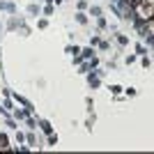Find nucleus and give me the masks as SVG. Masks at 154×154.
<instances>
[{"mask_svg": "<svg viewBox=\"0 0 154 154\" xmlns=\"http://www.w3.org/2000/svg\"><path fill=\"white\" fill-rule=\"evenodd\" d=\"M115 37H117V42H120L122 46H129V37L127 35H115Z\"/></svg>", "mask_w": 154, "mask_h": 154, "instance_id": "b1692460", "label": "nucleus"}, {"mask_svg": "<svg viewBox=\"0 0 154 154\" xmlns=\"http://www.w3.org/2000/svg\"><path fill=\"white\" fill-rule=\"evenodd\" d=\"M46 143H48V145H58V136H55V134H48Z\"/></svg>", "mask_w": 154, "mask_h": 154, "instance_id": "a878e982", "label": "nucleus"}, {"mask_svg": "<svg viewBox=\"0 0 154 154\" xmlns=\"http://www.w3.org/2000/svg\"><path fill=\"white\" fill-rule=\"evenodd\" d=\"M12 117L21 122V120H26V117H28V113H26V110H21V108H14L12 110Z\"/></svg>", "mask_w": 154, "mask_h": 154, "instance_id": "6e6552de", "label": "nucleus"}, {"mask_svg": "<svg viewBox=\"0 0 154 154\" xmlns=\"http://www.w3.org/2000/svg\"><path fill=\"white\" fill-rule=\"evenodd\" d=\"M99 48H101V51H108V48H110V44H108V42H103V39H101V42H99Z\"/></svg>", "mask_w": 154, "mask_h": 154, "instance_id": "c756f323", "label": "nucleus"}, {"mask_svg": "<svg viewBox=\"0 0 154 154\" xmlns=\"http://www.w3.org/2000/svg\"><path fill=\"white\" fill-rule=\"evenodd\" d=\"M134 12L138 14V19L140 21H154V5H149V2H138V5H134Z\"/></svg>", "mask_w": 154, "mask_h": 154, "instance_id": "f257e3e1", "label": "nucleus"}, {"mask_svg": "<svg viewBox=\"0 0 154 154\" xmlns=\"http://www.w3.org/2000/svg\"><path fill=\"white\" fill-rule=\"evenodd\" d=\"M16 143H19V145H21V143H26V136L21 134L19 129H16Z\"/></svg>", "mask_w": 154, "mask_h": 154, "instance_id": "c85d7f7f", "label": "nucleus"}, {"mask_svg": "<svg viewBox=\"0 0 154 154\" xmlns=\"http://www.w3.org/2000/svg\"><path fill=\"white\" fill-rule=\"evenodd\" d=\"M37 28H39V30H46V28H48V19H39L37 21Z\"/></svg>", "mask_w": 154, "mask_h": 154, "instance_id": "5701e85b", "label": "nucleus"}, {"mask_svg": "<svg viewBox=\"0 0 154 154\" xmlns=\"http://www.w3.org/2000/svg\"><path fill=\"white\" fill-rule=\"evenodd\" d=\"M64 53H69V55H81V46H76V44H69L67 48H64Z\"/></svg>", "mask_w": 154, "mask_h": 154, "instance_id": "9d476101", "label": "nucleus"}, {"mask_svg": "<svg viewBox=\"0 0 154 154\" xmlns=\"http://www.w3.org/2000/svg\"><path fill=\"white\" fill-rule=\"evenodd\" d=\"M99 42H101V39L97 37V35H90V46H99Z\"/></svg>", "mask_w": 154, "mask_h": 154, "instance_id": "cd10ccee", "label": "nucleus"}, {"mask_svg": "<svg viewBox=\"0 0 154 154\" xmlns=\"http://www.w3.org/2000/svg\"><path fill=\"white\" fill-rule=\"evenodd\" d=\"M21 23H23V21H19L16 16H12V19L7 21V30H16V28H19Z\"/></svg>", "mask_w": 154, "mask_h": 154, "instance_id": "1a4fd4ad", "label": "nucleus"}, {"mask_svg": "<svg viewBox=\"0 0 154 154\" xmlns=\"http://www.w3.org/2000/svg\"><path fill=\"white\" fill-rule=\"evenodd\" d=\"M108 90H110V94H113V97H120V94H122V90H124V88H122V85H115V83H113V85L108 88Z\"/></svg>", "mask_w": 154, "mask_h": 154, "instance_id": "ddd939ff", "label": "nucleus"}, {"mask_svg": "<svg viewBox=\"0 0 154 154\" xmlns=\"http://www.w3.org/2000/svg\"><path fill=\"white\" fill-rule=\"evenodd\" d=\"M140 62H143V67H145V69H147L149 64H152V60H149V58H147V55H143V60H140Z\"/></svg>", "mask_w": 154, "mask_h": 154, "instance_id": "7c9ffc66", "label": "nucleus"}, {"mask_svg": "<svg viewBox=\"0 0 154 154\" xmlns=\"http://www.w3.org/2000/svg\"><path fill=\"white\" fill-rule=\"evenodd\" d=\"M5 124L9 129H19V120H14V117H9V115H5Z\"/></svg>", "mask_w": 154, "mask_h": 154, "instance_id": "f8f14e48", "label": "nucleus"}, {"mask_svg": "<svg viewBox=\"0 0 154 154\" xmlns=\"http://www.w3.org/2000/svg\"><path fill=\"white\" fill-rule=\"evenodd\" d=\"M0 9H2V12L14 14V12H16V5H12V2H5V0H0Z\"/></svg>", "mask_w": 154, "mask_h": 154, "instance_id": "39448f33", "label": "nucleus"}, {"mask_svg": "<svg viewBox=\"0 0 154 154\" xmlns=\"http://www.w3.org/2000/svg\"><path fill=\"white\" fill-rule=\"evenodd\" d=\"M101 14H103V9L99 5H90V14H88V16H94L97 19V16H101Z\"/></svg>", "mask_w": 154, "mask_h": 154, "instance_id": "9b49d317", "label": "nucleus"}, {"mask_svg": "<svg viewBox=\"0 0 154 154\" xmlns=\"http://www.w3.org/2000/svg\"><path fill=\"white\" fill-rule=\"evenodd\" d=\"M74 19H76V23H81V26H88V14L85 12H76V16H74Z\"/></svg>", "mask_w": 154, "mask_h": 154, "instance_id": "0eeeda50", "label": "nucleus"}, {"mask_svg": "<svg viewBox=\"0 0 154 154\" xmlns=\"http://www.w3.org/2000/svg\"><path fill=\"white\" fill-rule=\"evenodd\" d=\"M37 2H42V0H37Z\"/></svg>", "mask_w": 154, "mask_h": 154, "instance_id": "473e14b6", "label": "nucleus"}, {"mask_svg": "<svg viewBox=\"0 0 154 154\" xmlns=\"http://www.w3.org/2000/svg\"><path fill=\"white\" fill-rule=\"evenodd\" d=\"M23 122H26V124H28L30 129H37V120H35V117H30V115H28L26 120H23Z\"/></svg>", "mask_w": 154, "mask_h": 154, "instance_id": "aec40b11", "label": "nucleus"}, {"mask_svg": "<svg viewBox=\"0 0 154 154\" xmlns=\"http://www.w3.org/2000/svg\"><path fill=\"white\" fill-rule=\"evenodd\" d=\"M14 103H16V101H14L12 97L7 94V97H5V101H2V106H5V108H9V110H14Z\"/></svg>", "mask_w": 154, "mask_h": 154, "instance_id": "2eb2a0df", "label": "nucleus"}, {"mask_svg": "<svg viewBox=\"0 0 154 154\" xmlns=\"http://www.w3.org/2000/svg\"><path fill=\"white\" fill-rule=\"evenodd\" d=\"M136 58H138V55H127V58H124V62H127V64H134Z\"/></svg>", "mask_w": 154, "mask_h": 154, "instance_id": "2f4dec72", "label": "nucleus"}, {"mask_svg": "<svg viewBox=\"0 0 154 154\" xmlns=\"http://www.w3.org/2000/svg\"><path fill=\"white\" fill-rule=\"evenodd\" d=\"M85 106H88V113H94V99L92 97H85Z\"/></svg>", "mask_w": 154, "mask_h": 154, "instance_id": "dca6fc26", "label": "nucleus"}, {"mask_svg": "<svg viewBox=\"0 0 154 154\" xmlns=\"http://www.w3.org/2000/svg\"><path fill=\"white\" fill-rule=\"evenodd\" d=\"M28 14H30V16H39V14H42L39 2H30V5H28Z\"/></svg>", "mask_w": 154, "mask_h": 154, "instance_id": "7ed1b4c3", "label": "nucleus"}, {"mask_svg": "<svg viewBox=\"0 0 154 154\" xmlns=\"http://www.w3.org/2000/svg\"><path fill=\"white\" fill-rule=\"evenodd\" d=\"M88 0H78V12H85V9H88Z\"/></svg>", "mask_w": 154, "mask_h": 154, "instance_id": "bb28decb", "label": "nucleus"}, {"mask_svg": "<svg viewBox=\"0 0 154 154\" xmlns=\"http://www.w3.org/2000/svg\"><path fill=\"white\" fill-rule=\"evenodd\" d=\"M94 122H97V117H94V113H90V117L85 120V129L88 131H92V127H94Z\"/></svg>", "mask_w": 154, "mask_h": 154, "instance_id": "4468645a", "label": "nucleus"}, {"mask_svg": "<svg viewBox=\"0 0 154 154\" xmlns=\"http://www.w3.org/2000/svg\"><path fill=\"white\" fill-rule=\"evenodd\" d=\"M53 12H55V5H46L44 9H42V14H44V16H51Z\"/></svg>", "mask_w": 154, "mask_h": 154, "instance_id": "6ab92c4d", "label": "nucleus"}, {"mask_svg": "<svg viewBox=\"0 0 154 154\" xmlns=\"http://www.w3.org/2000/svg\"><path fill=\"white\" fill-rule=\"evenodd\" d=\"M124 94H127V97H138V90H136V88H124Z\"/></svg>", "mask_w": 154, "mask_h": 154, "instance_id": "412c9836", "label": "nucleus"}, {"mask_svg": "<svg viewBox=\"0 0 154 154\" xmlns=\"http://www.w3.org/2000/svg\"><path fill=\"white\" fill-rule=\"evenodd\" d=\"M39 127H42V131H44L46 136L53 134V127H51V122H48V120H39Z\"/></svg>", "mask_w": 154, "mask_h": 154, "instance_id": "423d86ee", "label": "nucleus"}, {"mask_svg": "<svg viewBox=\"0 0 154 154\" xmlns=\"http://www.w3.org/2000/svg\"><path fill=\"white\" fill-rule=\"evenodd\" d=\"M97 26H99V30H106V26H108V23H106V19H103V16H97Z\"/></svg>", "mask_w": 154, "mask_h": 154, "instance_id": "4be33fe9", "label": "nucleus"}, {"mask_svg": "<svg viewBox=\"0 0 154 154\" xmlns=\"http://www.w3.org/2000/svg\"><path fill=\"white\" fill-rule=\"evenodd\" d=\"M136 53H138V55H147V48L143 44H136Z\"/></svg>", "mask_w": 154, "mask_h": 154, "instance_id": "393cba45", "label": "nucleus"}, {"mask_svg": "<svg viewBox=\"0 0 154 154\" xmlns=\"http://www.w3.org/2000/svg\"><path fill=\"white\" fill-rule=\"evenodd\" d=\"M97 53H94V46H88V48H83L81 51V58L83 60H90V58H94Z\"/></svg>", "mask_w": 154, "mask_h": 154, "instance_id": "20e7f679", "label": "nucleus"}, {"mask_svg": "<svg viewBox=\"0 0 154 154\" xmlns=\"http://www.w3.org/2000/svg\"><path fill=\"white\" fill-rule=\"evenodd\" d=\"M85 76H88V83H90V88H92V90L101 88V81H99V76H97V71H88Z\"/></svg>", "mask_w": 154, "mask_h": 154, "instance_id": "f03ea898", "label": "nucleus"}, {"mask_svg": "<svg viewBox=\"0 0 154 154\" xmlns=\"http://www.w3.org/2000/svg\"><path fill=\"white\" fill-rule=\"evenodd\" d=\"M7 147H9V140H7L5 134H0V149H7Z\"/></svg>", "mask_w": 154, "mask_h": 154, "instance_id": "a211bd4d", "label": "nucleus"}, {"mask_svg": "<svg viewBox=\"0 0 154 154\" xmlns=\"http://www.w3.org/2000/svg\"><path fill=\"white\" fill-rule=\"evenodd\" d=\"M26 143L30 145V147H37V138H35V134H28L26 136Z\"/></svg>", "mask_w": 154, "mask_h": 154, "instance_id": "f3484780", "label": "nucleus"}]
</instances>
